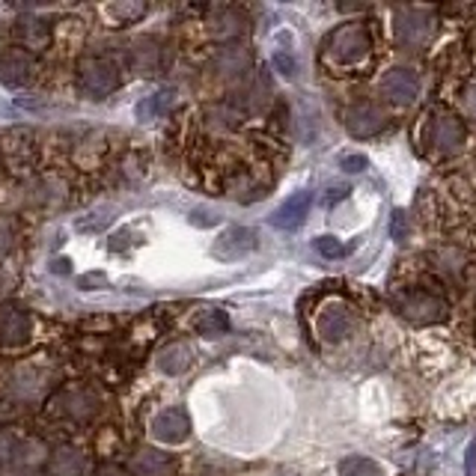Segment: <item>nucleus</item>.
<instances>
[{
    "instance_id": "f257e3e1",
    "label": "nucleus",
    "mask_w": 476,
    "mask_h": 476,
    "mask_svg": "<svg viewBox=\"0 0 476 476\" xmlns=\"http://www.w3.org/2000/svg\"><path fill=\"white\" fill-rule=\"evenodd\" d=\"M102 411V396L93 388H84V384H69V388H60L48 402V414L60 417V420L69 423H89L93 417Z\"/></svg>"
},
{
    "instance_id": "f03ea898",
    "label": "nucleus",
    "mask_w": 476,
    "mask_h": 476,
    "mask_svg": "<svg viewBox=\"0 0 476 476\" xmlns=\"http://www.w3.org/2000/svg\"><path fill=\"white\" fill-rule=\"evenodd\" d=\"M119 87V65L108 54H89L78 60V89L87 98H108Z\"/></svg>"
},
{
    "instance_id": "7ed1b4c3",
    "label": "nucleus",
    "mask_w": 476,
    "mask_h": 476,
    "mask_svg": "<svg viewBox=\"0 0 476 476\" xmlns=\"http://www.w3.org/2000/svg\"><path fill=\"white\" fill-rule=\"evenodd\" d=\"M325 48L334 63L349 65V63L364 60L369 48H372V39H369L366 27H360V24H342V27H336L331 36H327Z\"/></svg>"
},
{
    "instance_id": "20e7f679",
    "label": "nucleus",
    "mask_w": 476,
    "mask_h": 476,
    "mask_svg": "<svg viewBox=\"0 0 476 476\" xmlns=\"http://www.w3.org/2000/svg\"><path fill=\"white\" fill-rule=\"evenodd\" d=\"M432 15L414 6H402L393 15V36L402 48H423L432 39Z\"/></svg>"
},
{
    "instance_id": "39448f33",
    "label": "nucleus",
    "mask_w": 476,
    "mask_h": 476,
    "mask_svg": "<svg viewBox=\"0 0 476 476\" xmlns=\"http://www.w3.org/2000/svg\"><path fill=\"white\" fill-rule=\"evenodd\" d=\"M393 307H396L405 319L420 322V325L441 322V319L447 316V303L441 298H434V295H429V292H405L393 301Z\"/></svg>"
},
{
    "instance_id": "423d86ee",
    "label": "nucleus",
    "mask_w": 476,
    "mask_h": 476,
    "mask_svg": "<svg viewBox=\"0 0 476 476\" xmlns=\"http://www.w3.org/2000/svg\"><path fill=\"white\" fill-rule=\"evenodd\" d=\"M33 336V319L19 303L0 307V349H21Z\"/></svg>"
},
{
    "instance_id": "0eeeda50",
    "label": "nucleus",
    "mask_w": 476,
    "mask_h": 476,
    "mask_svg": "<svg viewBox=\"0 0 476 476\" xmlns=\"http://www.w3.org/2000/svg\"><path fill=\"white\" fill-rule=\"evenodd\" d=\"M426 141L434 152H444V155H453L464 146L467 141V131L462 126V119L449 117V113H438L432 122H429V131H426Z\"/></svg>"
},
{
    "instance_id": "6e6552de",
    "label": "nucleus",
    "mask_w": 476,
    "mask_h": 476,
    "mask_svg": "<svg viewBox=\"0 0 476 476\" xmlns=\"http://www.w3.org/2000/svg\"><path fill=\"white\" fill-rule=\"evenodd\" d=\"M12 33H15V42H19V48L27 54H42L54 42L51 24H48L45 19H39V15H24V19L15 21Z\"/></svg>"
},
{
    "instance_id": "1a4fd4ad",
    "label": "nucleus",
    "mask_w": 476,
    "mask_h": 476,
    "mask_svg": "<svg viewBox=\"0 0 476 476\" xmlns=\"http://www.w3.org/2000/svg\"><path fill=\"white\" fill-rule=\"evenodd\" d=\"M388 126V113L372 102H357L346 111V128L355 137H375Z\"/></svg>"
},
{
    "instance_id": "9d476101",
    "label": "nucleus",
    "mask_w": 476,
    "mask_h": 476,
    "mask_svg": "<svg viewBox=\"0 0 476 476\" xmlns=\"http://www.w3.org/2000/svg\"><path fill=\"white\" fill-rule=\"evenodd\" d=\"M0 81L6 87H27L36 81V60L21 48H10L0 54Z\"/></svg>"
},
{
    "instance_id": "9b49d317",
    "label": "nucleus",
    "mask_w": 476,
    "mask_h": 476,
    "mask_svg": "<svg viewBox=\"0 0 476 476\" xmlns=\"http://www.w3.org/2000/svg\"><path fill=\"white\" fill-rule=\"evenodd\" d=\"M259 248V235L257 229L250 226H229L224 235L215 242V248H211V253H215L218 259H242L248 257V253H253Z\"/></svg>"
},
{
    "instance_id": "f8f14e48",
    "label": "nucleus",
    "mask_w": 476,
    "mask_h": 476,
    "mask_svg": "<svg viewBox=\"0 0 476 476\" xmlns=\"http://www.w3.org/2000/svg\"><path fill=\"white\" fill-rule=\"evenodd\" d=\"M381 93L396 104H411L417 96H420V78H417L414 69H405V65H396V69L384 72L381 78Z\"/></svg>"
},
{
    "instance_id": "ddd939ff",
    "label": "nucleus",
    "mask_w": 476,
    "mask_h": 476,
    "mask_svg": "<svg viewBox=\"0 0 476 476\" xmlns=\"http://www.w3.org/2000/svg\"><path fill=\"white\" fill-rule=\"evenodd\" d=\"M351 325H355L351 307H349V303H340V301L327 303V307H325L322 313H319V319H316L319 336H322V340H327V342L346 340L349 331H351Z\"/></svg>"
},
{
    "instance_id": "4468645a",
    "label": "nucleus",
    "mask_w": 476,
    "mask_h": 476,
    "mask_svg": "<svg viewBox=\"0 0 476 476\" xmlns=\"http://www.w3.org/2000/svg\"><path fill=\"white\" fill-rule=\"evenodd\" d=\"M310 206H313V191H295L289 200H283L280 206H277L274 215L268 218V224L274 229H283V233L298 229L303 224V218H307Z\"/></svg>"
},
{
    "instance_id": "2eb2a0df",
    "label": "nucleus",
    "mask_w": 476,
    "mask_h": 476,
    "mask_svg": "<svg viewBox=\"0 0 476 476\" xmlns=\"http://www.w3.org/2000/svg\"><path fill=\"white\" fill-rule=\"evenodd\" d=\"M161 60H164V51H161L158 39H152V36L134 39L131 48H128L131 72H137V75H143V78L158 75V72H161Z\"/></svg>"
},
{
    "instance_id": "dca6fc26",
    "label": "nucleus",
    "mask_w": 476,
    "mask_h": 476,
    "mask_svg": "<svg viewBox=\"0 0 476 476\" xmlns=\"http://www.w3.org/2000/svg\"><path fill=\"white\" fill-rule=\"evenodd\" d=\"M191 434V420L182 408H167L152 420V438L161 444H182Z\"/></svg>"
},
{
    "instance_id": "f3484780",
    "label": "nucleus",
    "mask_w": 476,
    "mask_h": 476,
    "mask_svg": "<svg viewBox=\"0 0 476 476\" xmlns=\"http://www.w3.org/2000/svg\"><path fill=\"white\" fill-rule=\"evenodd\" d=\"M104 155H108V137L98 134V131H87V134H81L75 146H72V161L84 170L102 167Z\"/></svg>"
},
{
    "instance_id": "a211bd4d",
    "label": "nucleus",
    "mask_w": 476,
    "mask_h": 476,
    "mask_svg": "<svg viewBox=\"0 0 476 476\" xmlns=\"http://www.w3.org/2000/svg\"><path fill=\"white\" fill-rule=\"evenodd\" d=\"M27 196L36 206L45 209H57L69 200V185L63 182L60 176H42V179H33L27 185Z\"/></svg>"
},
{
    "instance_id": "6ab92c4d",
    "label": "nucleus",
    "mask_w": 476,
    "mask_h": 476,
    "mask_svg": "<svg viewBox=\"0 0 476 476\" xmlns=\"http://www.w3.org/2000/svg\"><path fill=\"white\" fill-rule=\"evenodd\" d=\"M173 467V458L161 449H141L131 456V476H170Z\"/></svg>"
},
{
    "instance_id": "aec40b11",
    "label": "nucleus",
    "mask_w": 476,
    "mask_h": 476,
    "mask_svg": "<svg viewBox=\"0 0 476 476\" xmlns=\"http://www.w3.org/2000/svg\"><path fill=\"white\" fill-rule=\"evenodd\" d=\"M150 12L146 4H134V0H117V4H104L102 6V19L108 21V27H126V24H134L137 19Z\"/></svg>"
},
{
    "instance_id": "412c9836",
    "label": "nucleus",
    "mask_w": 476,
    "mask_h": 476,
    "mask_svg": "<svg viewBox=\"0 0 476 476\" xmlns=\"http://www.w3.org/2000/svg\"><path fill=\"white\" fill-rule=\"evenodd\" d=\"M84 456H81V449L75 447H60V449H54V456H51V464H48V473L51 476H81L84 473Z\"/></svg>"
},
{
    "instance_id": "4be33fe9",
    "label": "nucleus",
    "mask_w": 476,
    "mask_h": 476,
    "mask_svg": "<svg viewBox=\"0 0 476 476\" xmlns=\"http://www.w3.org/2000/svg\"><path fill=\"white\" fill-rule=\"evenodd\" d=\"M173 102H176V93L173 89H158V93L146 96L141 104H137V119L141 122H152V119H161L164 113L173 111Z\"/></svg>"
},
{
    "instance_id": "5701e85b",
    "label": "nucleus",
    "mask_w": 476,
    "mask_h": 476,
    "mask_svg": "<svg viewBox=\"0 0 476 476\" xmlns=\"http://www.w3.org/2000/svg\"><path fill=\"white\" fill-rule=\"evenodd\" d=\"M248 30V19H244L238 10H218L215 19H211V33L218 39H235Z\"/></svg>"
},
{
    "instance_id": "b1692460",
    "label": "nucleus",
    "mask_w": 476,
    "mask_h": 476,
    "mask_svg": "<svg viewBox=\"0 0 476 476\" xmlns=\"http://www.w3.org/2000/svg\"><path fill=\"white\" fill-rule=\"evenodd\" d=\"M191 366V349L185 342H173L158 355V369L164 375H182Z\"/></svg>"
},
{
    "instance_id": "393cba45",
    "label": "nucleus",
    "mask_w": 476,
    "mask_h": 476,
    "mask_svg": "<svg viewBox=\"0 0 476 476\" xmlns=\"http://www.w3.org/2000/svg\"><path fill=\"white\" fill-rule=\"evenodd\" d=\"M248 63H250L248 51L233 45V48H220L218 60H215V69L224 72V75H242V72H248Z\"/></svg>"
},
{
    "instance_id": "a878e982",
    "label": "nucleus",
    "mask_w": 476,
    "mask_h": 476,
    "mask_svg": "<svg viewBox=\"0 0 476 476\" xmlns=\"http://www.w3.org/2000/svg\"><path fill=\"white\" fill-rule=\"evenodd\" d=\"M196 331L203 336H220L229 331V316L224 310H206L200 319H196Z\"/></svg>"
},
{
    "instance_id": "bb28decb",
    "label": "nucleus",
    "mask_w": 476,
    "mask_h": 476,
    "mask_svg": "<svg viewBox=\"0 0 476 476\" xmlns=\"http://www.w3.org/2000/svg\"><path fill=\"white\" fill-rule=\"evenodd\" d=\"M340 476H384V471L372 462V458L349 456L340 462Z\"/></svg>"
},
{
    "instance_id": "cd10ccee",
    "label": "nucleus",
    "mask_w": 476,
    "mask_h": 476,
    "mask_svg": "<svg viewBox=\"0 0 476 476\" xmlns=\"http://www.w3.org/2000/svg\"><path fill=\"white\" fill-rule=\"evenodd\" d=\"M15 238H19V224L12 215H0V259L15 248Z\"/></svg>"
},
{
    "instance_id": "c85d7f7f",
    "label": "nucleus",
    "mask_w": 476,
    "mask_h": 476,
    "mask_svg": "<svg viewBox=\"0 0 476 476\" xmlns=\"http://www.w3.org/2000/svg\"><path fill=\"white\" fill-rule=\"evenodd\" d=\"M313 248H316L319 257H325V259H340L342 253H346L342 242H340V238H334V235H319L313 242Z\"/></svg>"
},
{
    "instance_id": "c756f323",
    "label": "nucleus",
    "mask_w": 476,
    "mask_h": 476,
    "mask_svg": "<svg viewBox=\"0 0 476 476\" xmlns=\"http://www.w3.org/2000/svg\"><path fill=\"white\" fill-rule=\"evenodd\" d=\"M366 167H369V158H366V155H360V152H349V155H342V158H340L342 173H364Z\"/></svg>"
},
{
    "instance_id": "7c9ffc66",
    "label": "nucleus",
    "mask_w": 476,
    "mask_h": 476,
    "mask_svg": "<svg viewBox=\"0 0 476 476\" xmlns=\"http://www.w3.org/2000/svg\"><path fill=\"white\" fill-rule=\"evenodd\" d=\"M274 69L280 72L283 78H295V69H298V65H295V60L286 51H277L274 54Z\"/></svg>"
},
{
    "instance_id": "2f4dec72",
    "label": "nucleus",
    "mask_w": 476,
    "mask_h": 476,
    "mask_svg": "<svg viewBox=\"0 0 476 476\" xmlns=\"http://www.w3.org/2000/svg\"><path fill=\"white\" fill-rule=\"evenodd\" d=\"M191 224L194 226H215L218 215H215V211H209V209H194L191 211Z\"/></svg>"
},
{
    "instance_id": "473e14b6",
    "label": "nucleus",
    "mask_w": 476,
    "mask_h": 476,
    "mask_svg": "<svg viewBox=\"0 0 476 476\" xmlns=\"http://www.w3.org/2000/svg\"><path fill=\"white\" fill-rule=\"evenodd\" d=\"M390 233H393V238H396V242H402V238H405V211H393V218H390Z\"/></svg>"
},
{
    "instance_id": "72a5a7b5",
    "label": "nucleus",
    "mask_w": 476,
    "mask_h": 476,
    "mask_svg": "<svg viewBox=\"0 0 476 476\" xmlns=\"http://www.w3.org/2000/svg\"><path fill=\"white\" fill-rule=\"evenodd\" d=\"M462 108H464L467 117L476 119V84H473V87H467L464 93H462Z\"/></svg>"
},
{
    "instance_id": "f704fd0d",
    "label": "nucleus",
    "mask_w": 476,
    "mask_h": 476,
    "mask_svg": "<svg viewBox=\"0 0 476 476\" xmlns=\"http://www.w3.org/2000/svg\"><path fill=\"white\" fill-rule=\"evenodd\" d=\"M464 471H467V476H476V438L471 441V447H467V458H464Z\"/></svg>"
},
{
    "instance_id": "c9c22d12",
    "label": "nucleus",
    "mask_w": 476,
    "mask_h": 476,
    "mask_svg": "<svg viewBox=\"0 0 476 476\" xmlns=\"http://www.w3.org/2000/svg\"><path fill=\"white\" fill-rule=\"evenodd\" d=\"M93 283L102 286V283H104V274H84V277H78V286H81V289H96Z\"/></svg>"
},
{
    "instance_id": "e433bc0d",
    "label": "nucleus",
    "mask_w": 476,
    "mask_h": 476,
    "mask_svg": "<svg viewBox=\"0 0 476 476\" xmlns=\"http://www.w3.org/2000/svg\"><path fill=\"white\" fill-rule=\"evenodd\" d=\"M96 476H131V473H126L122 467H117V464H102L96 471Z\"/></svg>"
}]
</instances>
